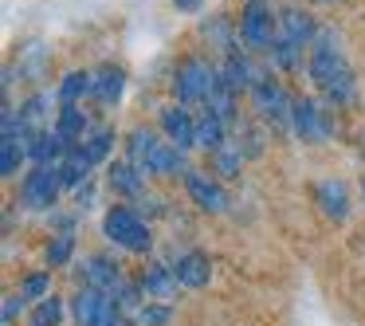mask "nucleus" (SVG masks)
<instances>
[{"mask_svg": "<svg viewBox=\"0 0 365 326\" xmlns=\"http://www.w3.org/2000/svg\"><path fill=\"white\" fill-rule=\"evenodd\" d=\"M307 79L314 87V95L322 98L334 111H354L357 98H361V87H357V71L349 63L346 48H341L338 32L330 24H322L314 48L307 56Z\"/></svg>", "mask_w": 365, "mask_h": 326, "instance_id": "1", "label": "nucleus"}, {"mask_svg": "<svg viewBox=\"0 0 365 326\" xmlns=\"http://www.w3.org/2000/svg\"><path fill=\"white\" fill-rule=\"evenodd\" d=\"M122 158H130L145 177H165V181H181L189 173V153L177 150L173 142H165V134L153 126H130L126 130V142H122Z\"/></svg>", "mask_w": 365, "mask_h": 326, "instance_id": "2", "label": "nucleus"}, {"mask_svg": "<svg viewBox=\"0 0 365 326\" xmlns=\"http://www.w3.org/2000/svg\"><path fill=\"white\" fill-rule=\"evenodd\" d=\"M103 236L122 255H153V244H158L153 220L138 205H126V200H114L103 213Z\"/></svg>", "mask_w": 365, "mask_h": 326, "instance_id": "3", "label": "nucleus"}, {"mask_svg": "<svg viewBox=\"0 0 365 326\" xmlns=\"http://www.w3.org/2000/svg\"><path fill=\"white\" fill-rule=\"evenodd\" d=\"M216 83H220V63H212L205 51H189L169 71V98L181 106H208Z\"/></svg>", "mask_w": 365, "mask_h": 326, "instance_id": "4", "label": "nucleus"}, {"mask_svg": "<svg viewBox=\"0 0 365 326\" xmlns=\"http://www.w3.org/2000/svg\"><path fill=\"white\" fill-rule=\"evenodd\" d=\"M247 103H252V114H255V118H259L267 130L291 134L294 95L287 91L283 79H275V71H271V67H263V75L255 79V87H252V95H247Z\"/></svg>", "mask_w": 365, "mask_h": 326, "instance_id": "5", "label": "nucleus"}, {"mask_svg": "<svg viewBox=\"0 0 365 326\" xmlns=\"http://www.w3.org/2000/svg\"><path fill=\"white\" fill-rule=\"evenodd\" d=\"M291 134L302 146H326L338 138V111L326 106L318 95H294V114H291Z\"/></svg>", "mask_w": 365, "mask_h": 326, "instance_id": "6", "label": "nucleus"}, {"mask_svg": "<svg viewBox=\"0 0 365 326\" xmlns=\"http://www.w3.org/2000/svg\"><path fill=\"white\" fill-rule=\"evenodd\" d=\"M63 181H59V169L56 165H28V173L20 177L16 185V208L24 213H56L59 200H63Z\"/></svg>", "mask_w": 365, "mask_h": 326, "instance_id": "7", "label": "nucleus"}, {"mask_svg": "<svg viewBox=\"0 0 365 326\" xmlns=\"http://www.w3.org/2000/svg\"><path fill=\"white\" fill-rule=\"evenodd\" d=\"M236 24H240V44H244V51L267 56L275 36H279V4H271V0H244Z\"/></svg>", "mask_w": 365, "mask_h": 326, "instance_id": "8", "label": "nucleus"}, {"mask_svg": "<svg viewBox=\"0 0 365 326\" xmlns=\"http://www.w3.org/2000/svg\"><path fill=\"white\" fill-rule=\"evenodd\" d=\"M71 275H75V287H95V291L114 295L130 279V271H126V263L110 252H87L71 263Z\"/></svg>", "mask_w": 365, "mask_h": 326, "instance_id": "9", "label": "nucleus"}, {"mask_svg": "<svg viewBox=\"0 0 365 326\" xmlns=\"http://www.w3.org/2000/svg\"><path fill=\"white\" fill-rule=\"evenodd\" d=\"M181 189H185V197H189V205L197 208V213H205V216H224L232 208L228 185H224L216 173H208L205 165H192L189 173L181 177Z\"/></svg>", "mask_w": 365, "mask_h": 326, "instance_id": "10", "label": "nucleus"}, {"mask_svg": "<svg viewBox=\"0 0 365 326\" xmlns=\"http://www.w3.org/2000/svg\"><path fill=\"white\" fill-rule=\"evenodd\" d=\"M71 322L75 326H106L110 318H118V302L106 291H95V287H75L71 299Z\"/></svg>", "mask_w": 365, "mask_h": 326, "instance_id": "11", "label": "nucleus"}, {"mask_svg": "<svg viewBox=\"0 0 365 326\" xmlns=\"http://www.w3.org/2000/svg\"><path fill=\"white\" fill-rule=\"evenodd\" d=\"M158 130L165 134V142H173L177 150L192 153L197 150V111L181 103H165L158 111Z\"/></svg>", "mask_w": 365, "mask_h": 326, "instance_id": "12", "label": "nucleus"}, {"mask_svg": "<svg viewBox=\"0 0 365 326\" xmlns=\"http://www.w3.org/2000/svg\"><path fill=\"white\" fill-rule=\"evenodd\" d=\"M310 200L314 208L326 216L330 224H346L354 213V197H349V185L341 177H322V181L310 185Z\"/></svg>", "mask_w": 365, "mask_h": 326, "instance_id": "13", "label": "nucleus"}, {"mask_svg": "<svg viewBox=\"0 0 365 326\" xmlns=\"http://www.w3.org/2000/svg\"><path fill=\"white\" fill-rule=\"evenodd\" d=\"M103 181H106V189L114 193V200H126V205H138V200L150 193V177H145L130 158H114L110 165H106Z\"/></svg>", "mask_w": 365, "mask_h": 326, "instance_id": "14", "label": "nucleus"}, {"mask_svg": "<svg viewBox=\"0 0 365 326\" xmlns=\"http://www.w3.org/2000/svg\"><path fill=\"white\" fill-rule=\"evenodd\" d=\"M318 32H322V24H318V16L307 4H279V36L275 40H291V44L310 51Z\"/></svg>", "mask_w": 365, "mask_h": 326, "instance_id": "15", "label": "nucleus"}, {"mask_svg": "<svg viewBox=\"0 0 365 326\" xmlns=\"http://www.w3.org/2000/svg\"><path fill=\"white\" fill-rule=\"evenodd\" d=\"M126 83H130L126 67L114 63V59H106V63L91 67V98H87V103H95V106H103V111H110V106L122 103V95H126Z\"/></svg>", "mask_w": 365, "mask_h": 326, "instance_id": "16", "label": "nucleus"}, {"mask_svg": "<svg viewBox=\"0 0 365 326\" xmlns=\"http://www.w3.org/2000/svg\"><path fill=\"white\" fill-rule=\"evenodd\" d=\"M173 275L181 283V291H205L212 283V255L200 248H177L173 252Z\"/></svg>", "mask_w": 365, "mask_h": 326, "instance_id": "17", "label": "nucleus"}, {"mask_svg": "<svg viewBox=\"0 0 365 326\" xmlns=\"http://www.w3.org/2000/svg\"><path fill=\"white\" fill-rule=\"evenodd\" d=\"M138 283H142L145 299H158V302H177V295H181V283H177V275H173V263L153 260V255H145V263L138 268Z\"/></svg>", "mask_w": 365, "mask_h": 326, "instance_id": "18", "label": "nucleus"}, {"mask_svg": "<svg viewBox=\"0 0 365 326\" xmlns=\"http://www.w3.org/2000/svg\"><path fill=\"white\" fill-rule=\"evenodd\" d=\"M216 63H220V79L228 83L232 91H236L240 98L244 95H252V87H255V79H259L263 75V67L255 63V56L252 51H232V56H224V59H216Z\"/></svg>", "mask_w": 365, "mask_h": 326, "instance_id": "19", "label": "nucleus"}, {"mask_svg": "<svg viewBox=\"0 0 365 326\" xmlns=\"http://www.w3.org/2000/svg\"><path fill=\"white\" fill-rule=\"evenodd\" d=\"M200 40H205V48H212L220 59L244 48V44H240V24L232 16H224V12H212V16L200 20Z\"/></svg>", "mask_w": 365, "mask_h": 326, "instance_id": "20", "label": "nucleus"}, {"mask_svg": "<svg viewBox=\"0 0 365 326\" xmlns=\"http://www.w3.org/2000/svg\"><path fill=\"white\" fill-rule=\"evenodd\" d=\"M16 111H20V118H24L32 130H48L51 122H56V111H59V103H56V91H48V87H36V91H28V95L16 103Z\"/></svg>", "mask_w": 365, "mask_h": 326, "instance_id": "21", "label": "nucleus"}, {"mask_svg": "<svg viewBox=\"0 0 365 326\" xmlns=\"http://www.w3.org/2000/svg\"><path fill=\"white\" fill-rule=\"evenodd\" d=\"M114 146H118V130H114L110 122H95L91 134L79 142V150H83V158L98 169V165H110L114 161Z\"/></svg>", "mask_w": 365, "mask_h": 326, "instance_id": "22", "label": "nucleus"}, {"mask_svg": "<svg viewBox=\"0 0 365 326\" xmlns=\"http://www.w3.org/2000/svg\"><path fill=\"white\" fill-rule=\"evenodd\" d=\"M244 165H247V158H244V150H240L236 142H224L220 150L205 153V169H208V173H216L224 185L240 181V177H244Z\"/></svg>", "mask_w": 365, "mask_h": 326, "instance_id": "23", "label": "nucleus"}, {"mask_svg": "<svg viewBox=\"0 0 365 326\" xmlns=\"http://www.w3.org/2000/svg\"><path fill=\"white\" fill-rule=\"evenodd\" d=\"M224 142H232V126L220 118V114L208 111V106H200L197 111V150L212 153V150H220Z\"/></svg>", "mask_w": 365, "mask_h": 326, "instance_id": "24", "label": "nucleus"}, {"mask_svg": "<svg viewBox=\"0 0 365 326\" xmlns=\"http://www.w3.org/2000/svg\"><path fill=\"white\" fill-rule=\"evenodd\" d=\"M232 142L244 150L247 161H255V158H263V153H267V126H263L255 114H244V118H240V126L232 130Z\"/></svg>", "mask_w": 365, "mask_h": 326, "instance_id": "25", "label": "nucleus"}, {"mask_svg": "<svg viewBox=\"0 0 365 326\" xmlns=\"http://www.w3.org/2000/svg\"><path fill=\"white\" fill-rule=\"evenodd\" d=\"M91 98V71L87 67H71L59 75L56 83V103L59 106H83Z\"/></svg>", "mask_w": 365, "mask_h": 326, "instance_id": "26", "label": "nucleus"}, {"mask_svg": "<svg viewBox=\"0 0 365 326\" xmlns=\"http://www.w3.org/2000/svg\"><path fill=\"white\" fill-rule=\"evenodd\" d=\"M51 126H56V130H59V134H63L71 146H79L83 138L91 134L95 118H91L87 106H59V111H56V122H51Z\"/></svg>", "mask_w": 365, "mask_h": 326, "instance_id": "27", "label": "nucleus"}, {"mask_svg": "<svg viewBox=\"0 0 365 326\" xmlns=\"http://www.w3.org/2000/svg\"><path fill=\"white\" fill-rule=\"evenodd\" d=\"M79 240H75V232H51L48 240H43V268H71L75 260H79Z\"/></svg>", "mask_w": 365, "mask_h": 326, "instance_id": "28", "label": "nucleus"}, {"mask_svg": "<svg viewBox=\"0 0 365 326\" xmlns=\"http://www.w3.org/2000/svg\"><path fill=\"white\" fill-rule=\"evenodd\" d=\"M67 318H71V302H67L63 295H48V299H40L28 310L24 326H63Z\"/></svg>", "mask_w": 365, "mask_h": 326, "instance_id": "29", "label": "nucleus"}, {"mask_svg": "<svg viewBox=\"0 0 365 326\" xmlns=\"http://www.w3.org/2000/svg\"><path fill=\"white\" fill-rule=\"evenodd\" d=\"M56 169H59V181H63V189H67V193H75L79 185H87V181H91V173H95V165H91V161L83 158L79 146H75V150L67 153V158L59 161Z\"/></svg>", "mask_w": 365, "mask_h": 326, "instance_id": "30", "label": "nucleus"}, {"mask_svg": "<svg viewBox=\"0 0 365 326\" xmlns=\"http://www.w3.org/2000/svg\"><path fill=\"white\" fill-rule=\"evenodd\" d=\"M51 287H56V275H51V268H32V271H24V275L16 279V291L24 295L32 307H36L40 299H48V295H56Z\"/></svg>", "mask_w": 365, "mask_h": 326, "instance_id": "31", "label": "nucleus"}, {"mask_svg": "<svg viewBox=\"0 0 365 326\" xmlns=\"http://www.w3.org/2000/svg\"><path fill=\"white\" fill-rule=\"evenodd\" d=\"M24 161H28V150H24V146L12 142V138H0V177H4V181L20 177Z\"/></svg>", "mask_w": 365, "mask_h": 326, "instance_id": "32", "label": "nucleus"}, {"mask_svg": "<svg viewBox=\"0 0 365 326\" xmlns=\"http://www.w3.org/2000/svg\"><path fill=\"white\" fill-rule=\"evenodd\" d=\"M173 318H177V307H173V302L150 299V302H145V307L134 315V322H138V326H173Z\"/></svg>", "mask_w": 365, "mask_h": 326, "instance_id": "33", "label": "nucleus"}, {"mask_svg": "<svg viewBox=\"0 0 365 326\" xmlns=\"http://www.w3.org/2000/svg\"><path fill=\"white\" fill-rule=\"evenodd\" d=\"M28 310H32V302H28L20 291L4 295V307H0V326H16L20 318H28Z\"/></svg>", "mask_w": 365, "mask_h": 326, "instance_id": "34", "label": "nucleus"}, {"mask_svg": "<svg viewBox=\"0 0 365 326\" xmlns=\"http://www.w3.org/2000/svg\"><path fill=\"white\" fill-rule=\"evenodd\" d=\"M95 193H98L95 181L79 185V189H75V213H91V208H95Z\"/></svg>", "mask_w": 365, "mask_h": 326, "instance_id": "35", "label": "nucleus"}, {"mask_svg": "<svg viewBox=\"0 0 365 326\" xmlns=\"http://www.w3.org/2000/svg\"><path fill=\"white\" fill-rule=\"evenodd\" d=\"M181 16H197V12H205V0H169Z\"/></svg>", "mask_w": 365, "mask_h": 326, "instance_id": "36", "label": "nucleus"}, {"mask_svg": "<svg viewBox=\"0 0 365 326\" xmlns=\"http://www.w3.org/2000/svg\"><path fill=\"white\" fill-rule=\"evenodd\" d=\"M310 4H341V0H310Z\"/></svg>", "mask_w": 365, "mask_h": 326, "instance_id": "37", "label": "nucleus"}, {"mask_svg": "<svg viewBox=\"0 0 365 326\" xmlns=\"http://www.w3.org/2000/svg\"><path fill=\"white\" fill-rule=\"evenodd\" d=\"M361 208H365V177H361Z\"/></svg>", "mask_w": 365, "mask_h": 326, "instance_id": "38", "label": "nucleus"}]
</instances>
